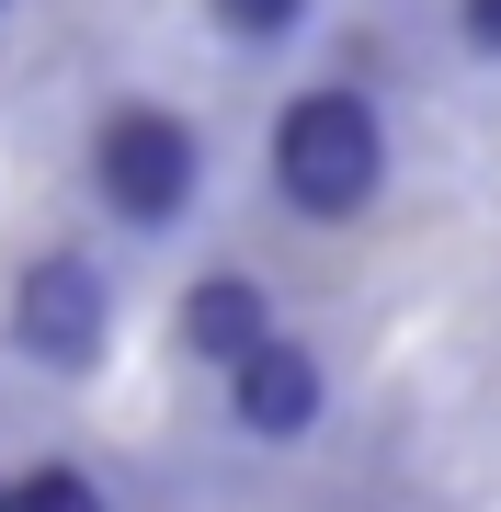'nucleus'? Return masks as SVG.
Returning <instances> with one entry per match:
<instances>
[{
    "instance_id": "8",
    "label": "nucleus",
    "mask_w": 501,
    "mask_h": 512,
    "mask_svg": "<svg viewBox=\"0 0 501 512\" xmlns=\"http://www.w3.org/2000/svg\"><path fill=\"white\" fill-rule=\"evenodd\" d=\"M456 35L479 46V57H501V0H456Z\"/></svg>"
},
{
    "instance_id": "7",
    "label": "nucleus",
    "mask_w": 501,
    "mask_h": 512,
    "mask_svg": "<svg viewBox=\"0 0 501 512\" xmlns=\"http://www.w3.org/2000/svg\"><path fill=\"white\" fill-rule=\"evenodd\" d=\"M205 12H217L228 46H285V35L308 23V0H205Z\"/></svg>"
},
{
    "instance_id": "1",
    "label": "nucleus",
    "mask_w": 501,
    "mask_h": 512,
    "mask_svg": "<svg viewBox=\"0 0 501 512\" xmlns=\"http://www.w3.org/2000/svg\"><path fill=\"white\" fill-rule=\"evenodd\" d=\"M262 171L297 205L308 228H353L376 194H388V114H376L365 80H308V92L274 103V137H262Z\"/></svg>"
},
{
    "instance_id": "4",
    "label": "nucleus",
    "mask_w": 501,
    "mask_h": 512,
    "mask_svg": "<svg viewBox=\"0 0 501 512\" xmlns=\"http://www.w3.org/2000/svg\"><path fill=\"white\" fill-rule=\"evenodd\" d=\"M319 410H331V376H319V353L297 342V330H274L262 353L228 365V421H240L251 444H308Z\"/></svg>"
},
{
    "instance_id": "3",
    "label": "nucleus",
    "mask_w": 501,
    "mask_h": 512,
    "mask_svg": "<svg viewBox=\"0 0 501 512\" xmlns=\"http://www.w3.org/2000/svg\"><path fill=\"white\" fill-rule=\"evenodd\" d=\"M114 342V285L92 251H35L12 274V353L46 376H92Z\"/></svg>"
},
{
    "instance_id": "6",
    "label": "nucleus",
    "mask_w": 501,
    "mask_h": 512,
    "mask_svg": "<svg viewBox=\"0 0 501 512\" xmlns=\"http://www.w3.org/2000/svg\"><path fill=\"white\" fill-rule=\"evenodd\" d=\"M0 512H114V501L92 467H23V478H0Z\"/></svg>"
},
{
    "instance_id": "5",
    "label": "nucleus",
    "mask_w": 501,
    "mask_h": 512,
    "mask_svg": "<svg viewBox=\"0 0 501 512\" xmlns=\"http://www.w3.org/2000/svg\"><path fill=\"white\" fill-rule=\"evenodd\" d=\"M171 330H183L194 365L228 376L240 353L274 342V296H262V274H205V285H183V319H171Z\"/></svg>"
},
{
    "instance_id": "2",
    "label": "nucleus",
    "mask_w": 501,
    "mask_h": 512,
    "mask_svg": "<svg viewBox=\"0 0 501 512\" xmlns=\"http://www.w3.org/2000/svg\"><path fill=\"white\" fill-rule=\"evenodd\" d=\"M80 171H92V205L114 228L160 239V228H183L194 194H205V137H194V114H171V103H103Z\"/></svg>"
}]
</instances>
